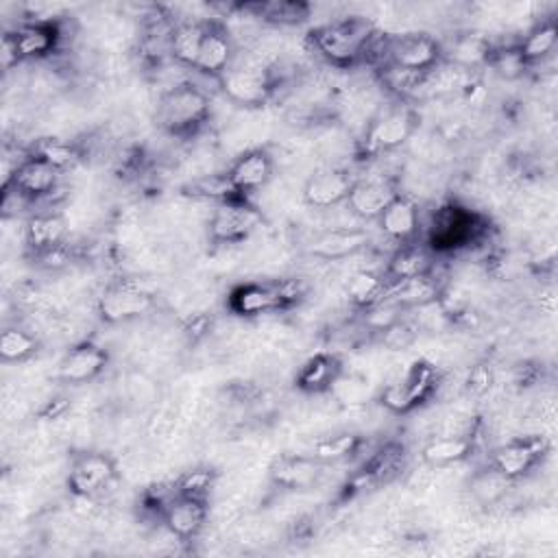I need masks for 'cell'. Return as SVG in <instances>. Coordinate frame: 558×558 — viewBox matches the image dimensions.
I'll return each mask as SVG.
<instances>
[{
  "label": "cell",
  "instance_id": "13",
  "mask_svg": "<svg viewBox=\"0 0 558 558\" xmlns=\"http://www.w3.org/2000/svg\"><path fill=\"white\" fill-rule=\"evenodd\" d=\"M357 177L344 168H323L303 183V203L312 209H331L347 203Z\"/></svg>",
  "mask_w": 558,
  "mask_h": 558
},
{
  "label": "cell",
  "instance_id": "34",
  "mask_svg": "<svg viewBox=\"0 0 558 558\" xmlns=\"http://www.w3.org/2000/svg\"><path fill=\"white\" fill-rule=\"evenodd\" d=\"M28 155L50 163L61 174L76 168V163L83 159L78 146L74 142H68V140H61V137H39V140H35Z\"/></svg>",
  "mask_w": 558,
  "mask_h": 558
},
{
  "label": "cell",
  "instance_id": "10",
  "mask_svg": "<svg viewBox=\"0 0 558 558\" xmlns=\"http://www.w3.org/2000/svg\"><path fill=\"white\" fill-rule=\"evenodd\" d=\"M262 225V214L251 201L216 205L207 222V238L214 246H229L248 240Z\"/></svg>",
  "mask_w": 558,
  "mask_h": 558
},
{
  "label": "cell",
  "instance_id": "24",
  "mask_svg": "<svg viewBox=\"0 0 558 558\" xmlns=\"http://www.w3.org/2000/svg\"><path fill=\"white\" fill-rule=\"evenodd\" d=\"M68 222L59 211L33 214L24 225V244L33 257L65 244Z\"/></svg>",
  "mask_w": 558,
  "mask_h": 558
},
{
  "label": "cell",
  "instance_id": "31",
  "mask_svg": "<svg viewBox=\"0 0 558 558\" xmlns=\"http://www.w3.org/2000/svg\"><path fill=\"white\" fill-rule=\"evenodd\" d=\"M558 46V22L554 17H547L538 24H534L521 41H517V50L525 68H532L541 61H545L549 54H554Z\"/></svg>",
  "mask_w": 558,
  "mask_h": 558
},
{
  "label": "cell",
  "instance_id": "14",
  "mask_svg": "<svg viewBox=\"0 0 558 558\" xmlns=\"http://www.w3.org/2000/svg\"><path fill=\"white\" fill-rule=\"evenodd\" d=\"M207 517H209V499L177 495L174 490L161 510V523L179 541L196 538L203 532Z\"/></svg>",
  "mask_w": 558,
  "mask_h": 558
},
{
  "label": "cell",
  "instance_id": "18",
  "mask_svg": "<svg viewBox=\"0 0 558 558\" xmlns=\"http://www.w3.org/2000/svg\"><path fill=\"white\" fill-rule=\"evenodd\" d=\"M377 227L388 240L397 242V246L416 242L421 231V214L416 201L399 192L377 218Z\"/></svg>",
  "mask_w": 558,
  "mask_h": 558
},
{
  "label": "cell",
  "instance_id": "23",
  "mask_svg": "<svg viewBox=\"0 0 558 558\" xmlns=\"http://www.w3.org/2000/svg\"><path fill=\"white\" fill-rule=\"evenodd\" d=\"M397 185L388 179H357L347 205L362 220H377L386 205L399 194Z\"/></svg>",
  "mask_w": 558,
  "mask_h": 558
},
{
  "label": "cell",
  "instance_id": "8",
  "mask_svg": "<svg viewBox=\"0 0 558 558\" xmlns=\"http://www.w3.org/2000/svg\"><path fill=\"white\" fill-rule=\"evenodd\" d=\"M551 453V442L541 434L519 436L497 447L490 456V466L508 482H517L541 466Z\"/></svg>",
  "mask_w": 558,
  "mask_h": 558
},
{
  "label": "cell",
  "instance_id": "36",
  "mask_svg": "<svg viewBox=\"0 0 558 558\" xmlns=\"http://www.w3.org/2000/svg\"><path fill=\"white\" fill-rule=\"evenodd\" d=\"M39 351V340L24 327H4L0 333V360L17 364L31 360Z\"/></svg>",
  "mask_w": 558,
  "mask_h": 558
},
{
  "label": "cell",
  "instance_id": "29",
  "mask_svg": "<svg viewBox=\"0 0 558 558\" xmlns=\"http://www.w3.org/2000/svg\"><path fill=\"white\" fill-rule=\"evenodd\" d=\"M429 272H434L432 248L418 242L397 246V251L390 255L384 268V277L388 279V283H397V281L412 279L418 275H429Z\"/></svg>",
  "mask_w": 558,
  "mask_h": 558
},
{
  "label": "cell",
  "instance_id": "32",
  "mask_svg": "<svg viewBox=\"0 0 558 558\" xmlns=\"http://www.w3.org/2000/svg\"><path fill=\"white\" fill-rule=\"evenodd\" d=\"M205 35V20H185L179 22L170 28V39H168V52L170 57L185 68L196 65L201 44Z\"/></svg>",
  "mask_w": 558,
  "mask_h": 558
},
{
  "label": "cell",
  "instance_id": "19",
  "mask_svg": "<svg viewBox=\"0 0 558 558\" xmlns=\"http://www.w3.org/2000/svg\"><path fill=\"white\" fill-rule=\"evenodd\" d=\"M9 33L15 41L20 61L50 57L63 37L57 20H28Z\"/></svg>",
  "mask_w": 558,
  "mask_h": 558
},
{
  "label": "cell",
  "instance_id": "12",
  "mask_svg": "<svg viewBox=\"0 0 558 558\" xmlns=\"http://www.w3.org/2000/svg\"><path fill=\"white\" fill-rule=\"evenodd\" d=\"M59 179L61 172L57 168L33 155H26L13 166L11 177L2 183V192L13 190L28 203H37L41 198H48L57 190Z\"/></svg>",
  "mask_w": 558,
  "mask_h": 558
},
{
  "label": "cell",
  "instance_id": "7",
  "mask_svg": "<svg viewBox=\"0 0 558 558\" xmlns=\"http://www.w3.org/2000/svg\"><path fill=\"white\" fill-rule=\"evenodd\" d=\"M118 477L116 460L96 449H83L72 453L68 469V490L78 499H92L107 490Z\"/></svg>",
  "mask_w": 558,
  "mask_h": 558
},
{
  "label": "cell",
  "instance_id": "15",
  "mask_svg": "<svg viewBox=\"0 0 558 558\" xmlns=\"http://www.w3.org/2000/svg\"><path fill=\"white\" fill-rule=\"evenodd\" d=\"M233 57H235V44L229 26L218 17L205 20V35H203V44H201V52L194 70L218 81L233 65Z\"/></svg>",
  "mask_w": 558,
  "mask_h": 558
},
{
  "label": "cell",
  "instance_id": "17",
  "mask_svg": "<svg viewBox=\"0 0 558 558\" xmlns=\"http://www.w3.org/2000/svg\"><path fill=\"white\" fill-rule=\"evenodd\" d=\"M235 190L251 198L255 192L268 185L275 174V159L266 148H248L240 153L225 170Z\"/></svg>",
  "mask_w": 558,
  "mask_h": 558
},
{
  "label": "cell",
  "instance_id": "6",
  "mask_svg": "<svg viewBox=\"0 0 558 558\" xmlns=\"http://www.w3.org/2000/svg\"><path fill=\"white\" fill-rule=\"evenodd\" d=\"M384 65L429 74L445 61V46L429 33H401L384 37Z\"/></svg>",
  "mask_w": 558,
  "mask_h": 558
},
{
  "label": "cell",
  "instance_id": "9",
  "mask_svg": "<svg viewBox=\"0 0 558 558\" xmlns=\"http://www.w3.org/2000/svg\"><path fill=\"white\" fill-rule=\"evenodd\" d=\"M222 94L240 107H262L275 94V76L259 63L231 65L218 81Z\"/></svg>",
  "mask_w": 558,
  "mask_h": 558
},
{
  "label": "cell",
  "instance_id": "21",
  "mask_svg": "<svg viewBox=\"0 0 558 558\" xmlns=\"http://www.w3.org/2000/svg\"><path fill=\"white\" fill-rule=\"evenodd\" d=\"M368 242H371V235L366 229L340 227V229H327L316 233L307 244V251L318 259L336 262V259H347L357 255L368 246Z\"/></svg>",
  "mask_w": 558,
  "mask_h": 558
},
{
  "label": "cell",
  "instance_id": "33",
  "mask_svg": "<svg viewBox=\"0 0 558 558\" xmlns=\"http://www.w3.org/2000/svg\"><path fill=\"white\" fill-rule=\"evenodd\" d=\"M183 194L192 196V198H201V201H211L216 205L251 201L235 190V185L231 183L227 172H211V174L196 177L183 185Z\"/></svg>",
  "mask_w": 558,
  "mask_h": 558
},
{
  "label": "cell",
  "instance_id": "25",
  "mask_svg": "<svg viewBox=\"0 0 558 558\" xmlns=\"http://www.w3.org/2000/svg\"><path fill=\"white\" fill-rule=\"evenodd\" d=\"M231 9L248 13L272 26H296L310 20L312 4L305 0H262V2H240Z\"/></svg>",
  "mask_w": 558,
  "mask_h": 558
},
{
  "label": "cell",
  "instance_id": "5",
  "mask_svg": "<svg viewBox=\"0 0 558 558\" xmlns=\"http://www.w3.org/2000/svg\"><path fill=\"white\" fill-rule=\"evenodd\" d=\"M438 388V371L432 362L427 360H414L405 375L397 381L386 384L377 401L381 408H386L390 414H410L423 403H427Z\"/></svg>",
  "mask_w": 558,
  "mask_h": 558
},
{
  "label": "cell",
  "instance_id": "3",
  "mask_svg": "<svg viewBox=\"0 0 558 558\" xmlns=\"http://www.w3.org/2000/svg\"><path fill=\"white\" fill-rule=\"evenodd\" d=\"M305 290L296 279H268V281H244L229 290V312L253 318L262 314L286 312L301 303Z\"/></svg>",
  "mask_w": 558,
  "mask_h": 558
},
{
  "label": "cell",
  "instance_id": "11",
  "mask_svg": "<svg viewBox=\"0 0 558 558\" xmlns=\"http://www.w3.org/2000/svg\"><path fill=\"white\" fill-rule=\"evenodd\" d=\"M153 310H155V296L148 290L135 283H122V281L107 286L96 301L98 318L107 325L129 323L146 316Z\"/></svg>",
  "mask_w": 558,
  "mask_h": 558
},
{
  "label": "cell",
  "instance_id": "28",
  "mask_svg": "<svg viewBox=\"0 0 558 558\" xmlns=\"http://www.w3.org/2000/svg\"><path fill=\"white\" fill-rule=\"evenodd\" d=\"M471 214L449 205L442 207L436 216H434V225H432V240H429V248L432 251H445V248H453L464 244L471 238Z\"/></svg>",
  "mask_w": 558,
  "mask_h": 558
},
{
  "label": "cell",
  "instance_id": "35",
  "mask_svg": "<svg viewBox=\"0 0 558 558\" xmlns=\"http://www.w3.org/2000/svg\"><path fill=\"white\" fill-rule=\"evenodd\" d=\"M362 442H364L362 436L355 432H336V434L318 438L312 445L310 456L323 464H336V462H342V460H349L351 456H355L360 451Z\"/></svg>",
  "mask_w": 558,
  "mask_h": 558
},
{
  "label": "cell",
  "instance_id": "38",
  "mask_svg": "<svg viewBox=\"0 0 558 558\" xmlns=\"http://www.w3.org/2000/svg\"><path fill=\"white\" fill-rule=\"evenodd\" d=\"M508 484H510V482L488 464L486 469H482L480 473L473 475V480H471V490H473V495H475L482 504H493L495 499H499V497L506 493Z\"/></svg>",
  "mask_w": 558,
  "mask_h": 558
},
{
  "label": "cell",
  "instance_id": "30",
  "mask_svg": "<svg viewBox=\"0 0 558 558\" xmlns=\"http://www.w3.org/2000/svg\"><path fill=\"white\" fill-rule=\"evenodd\" d=\"M388 279L384 277V272L375 270H355L344 286L349 303L362 312H368L371 307L379 305L388 296Z\"/></svg>",
  "mask_w": 558,
  "mask_h": 558
},
{
  "label": "cell",
  "instance_id": "39",
  "mask_svg": "<svg viewBox=\"0 0 558 558\" xmlns=\"http://www.w3.org/2000/svg\"><path fill=\"white\" fill-rule=\"evenodd\" d=\"M486 65L493 68L504 78H517V76H521L527 70L525 63L519 57L517 44L514 46H506V48H493L490 46Z\"/></svg>",
  "mask_w": 558,
  "mask_h": 558
},
{
  "label": "cell",
  "instance_id": "16",
  "mask_svg": "<svg viewBox=\"0 0 558 558\" xmlns=\"http://www.w3.org/2000/svg\"><path fill=\"white\" fill-rule=\"evenodd\" d=\"M107 364H109L107 349L94 340H83L63 353L57 366V377L63 384L81 386L100 377Z\"/></svg>",
  "mask_w": 558,
  "mask_h": 558
},
{
  "label": "cell",
  "instance_id": "37",
  "mask_svg": "<svg viewBox=\"0 0 558 558\" xmlns=\"http://www.w3.org/2000/svg\"><path fill=\"white\" fill-rule=\"evenodd\" d=\"M218 473L211 466H192L183 473H179L172 482V490L177 495H190V497H205L209 499L211 488L216 486Z\"/></svg>",
  "mask_w": 558,
  "mask_h": 558
},
{
  "label": "cell",
  "instance_id": "27",
  "mask_svg": "<svg viewBox=\"0 0 558 558\" xmlns=\"http://www.w3.org/2000/svg\"><path fill=\"white\" fill-rule=\"evenodd\" d=\"M473 451H475V438L471 434H442L425 440V445L421 447V460L427 466L440 469V466L469 460Z\"/></svg>",
  "mask_w": 558,
  "mask_h": 558
},
{
  "label": "cell",
  "instance_id": "4",
  "mask_svg": "<svg viewBox=\"0 0 558 558\" xmlns=\"http://www.w3.org/2000/svg\"><path fill=\"white\" fill-rule=\"evenodd\" d=\"M418 122H421L418 111L408 102H397L384 109L368 122L360 140V155L368 159V157H379L405 146L408 140L414 135V131L418 129Z\"/></svg>",
  "mask_w": 558,
  "mask_h": 558
},
{
  "label": "cell",
  "instance_id": "22",
  "mask_svg": "<svg viewBox=\"0 0 558 558\" xmlns=\"http://www.w3.org/2000/svg\"><path fill=\"white\" fill-rule=\"evenodd\" d=\"M325 464L312 456L281 453L270 464V480L283 490H307L323 477Z\"/></svg>",
  "mask_w": 558,
  "mask_h": 558
},
{
  "label": "cell",
  "instance_id": "40",
  "mask_svg": "<svg viewBox=\"0 0 558 558\" xmlns=\"http://www.w3.org/2000/svg\"><path fill=\"white\" fill-rule=\"evenodd\" d=\"M414 336H416V331L401 318L395 320L392 325H388L386 329H381V338L390 349H403V347L412 344Z\"/></svg>",
  "mask_w": 558,
  "mask_h": 558
},
{
  "label": "cell",
  "instance_id": "20",
  "mask_svg": "<svg viewBox=\"0 0 558 558\" xmlns=\"http://www.w3.org/2000/svg\"><path fill=\"white\" fill-rule=\"evenodd\" d=\"M344 375L342 360L331 351H320L307 357L296 375H294V388L305 395H325L333 392L338 379Z\"/></svg>",
  "mask_w": 558,
  "mask_h": 558
},
{
  "label": "cell",
  "instance_id": "26",
  "mask_svg": "<svg viewBox=\"0 0 558 558\" xmlns=\"http://www.w3.org/2000/svg\"><path fill=\"white\" fill-rule=\"evenodd\" d=\"M440 296H442L440 281L434 277V272H429V275H418L412 279L390 283L386 299L399 310H414V307L421 310L438 303Z\"/></svg>",
  "mask_w": 558,
  "mask_h": 558
},
{
  "label": "cell",
  "instance_id": "42",
  "mask_svg": "<svg viewBox=\"0 0 558 558\" xmlns=\"http://www.w3.org/2000/svg\"><path fill=\"white\" fill-rule=\"evenodd\" d=\"M0 59H2V68L4 70H11L13 65L22 63L20 61V54H17V48H15V41L11 37L9 31L2 33V44H0Z\"/></svg>",
  "mask_w": 558,
  "mask_h": 558
},
{
  "label": "cell",
  "instance_id": "2",
  "mask_svg": "<svg viewBox=\"0 0 558 558\" xmlns=\"http://www.w3.org/2000/svg\"><path fill=\"white\" fill-rule=\"evenodd\" d=\"M209 113V96L198 85L183 81L159 96L155 109V124L166 135L190 140L207 124Z\"/></svg>",
  "mask_w": 558,
  "mask_h": 558
},
{
  "label": "cell",
  "instance_id": "41",
  "mask_svg": "<svg viewBox=\"0 0 558 558\" xmlns=\"http://www.w3.org/2000/svg\"><path fill=\"white\" fill-rule=\"evenodd\" d=\"M490 384H493V373H490V368L486 364H477V366L471 368L469 379H466L469 392L484 395L490 388Z\"/></svg>",
  "mask_w": 558,
  "mask_h": 558
},
{
  "label": "cell",
  "instance_id": "43",
  "mask_svg": "<svg viewBox=\"0 0 558 558\" xmlns=\"http://www.w3.org/2000/svg\"><path fill=\"white\" fill-rule=\"evenodd\" d=\"M185 331H187L192 338H198V336H203L205 331H209V323H207V316L198 314V316L190 318V320H187V325H185Z\"/></svg>",
  "mask_w": 558,
  "mask_h": 558
},
{
  "label": "cell",
  "instance_id": "1",
  "mask_svg": "<svg viewBox=\"0 0 558 558\" xmlns=\"http://www.w3.org/2000/svg\"><path fill=\"white\" fill-rule=\"evenodd\" d=\"M375 37L377 28L371 20L362 15H349L310 28L307 44L327 63L336 68H353L366 61Z\"/></svg>",
  "mask_w": 558,
  "mask_h": 558
}]
</instances>
